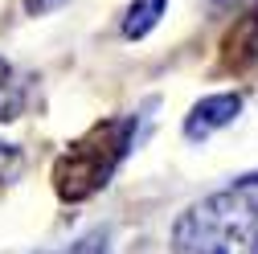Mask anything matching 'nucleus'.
<instances>
[{
  "mask_svg": "<svg viewBox=\"0 0 258 254\" xmlns=\"http://www.w3.org/2000/svg\"><path fill=\"white\" fill-rule=\"evenodd\" d=\"M164 9H168V0H132V9H127V21H123V37H132V41L148 37L152 29L160 25Z\"/></svg>",
  "mask_w": 258,
  "mask_h": 254,
  "instance_id": "obj_4",
  "label": "nucleus"
},
{
  "mask_svg": "<svg viewBox=\"0 0 258 254\" xmlns=\"http://www.w3.org/2000/svg\"><path fill=\"white\" fill-rule=\"evenodd\" d=\"M17 172H21V148L0 144V180H13Z\"/></svg>",
  "mask_w": 258,
  "mask_h": 254,
  "instance_id": "obj_6",
  "label": "nucleus"
},
{
  "mask_svg": "<svg viewBox=\"0 0 258 254\" xmlns=\"http://www.w3.org/2000/svg\"><path fill=\"white\" fill-rule=\"evenodd\" d=\"M17 107H21V94L13 86V66L0 57V119H17Z\"/></svg>",
  "mask_w": 258,
  "mask_h": 254,
  "instance_id": "obj_5",
  "label": "nucleus"
},
{
  "mask_svg": "<svg viewBox=\"0 0 258 254\" xmlns=\"http://www.w3.org/2000/svg\"><path fill=\"white\" fill-rule=\"evenodd\" d=\"M238 111H242V99H238V94H209V99H201L197 107L188 111V119H184V136H188V140H205V136L217 132V127L234 123Z\"/></svg>",
  "mask_w": 258,
  "mask_h": 254,
  "instance_id": "obj_3",
  "label": "nucleus"
},
{
  "mask_svg": "<svg viewBox=\"0 0 258 254\" xmlns=\"http://www.w3.org/2000/svg\"><path fill=\"white\" fill-rule=\"evenodd\" d=\"M254 201L258 180H242L188 205L172 226V254H250Z\"/></svg>",
  "mask_w": 258,
  "mask_h": 254,
  "instance_id": "obj_1",
  "label": "nucleus"
},
{
  "mask_svg": "<svg viewBox=\"0 0 258 254\" xmlns=\"http://www.w3.org/2000/svg\"><path fill=\"white\" fill-rule=\"evenodd\" d=\"M41 254H49V250H41Z\"/></svg>",
  "mask_w": 258,
  "mask_h": 254,
  "instance_id": "obj_10",
  "label": "nucleus"
},
{
  "mask_svg": "<svg viewBox=\"0 0 258 254\" xmlns=\"http://www.w3.org/2000/svg\"><path fill=\"white\" fill-rule=\"evenodd\" d=\"M132 136H136V119L123 115V119L94 123L82 140H74L66 152H61L57 168H53L57 197L61 201H86V197H94L111 180V172L119 168V160L127 156Z\"/></svg>",
  "mask_w": 258,
  "mask_h": 254,
  "instance_id": "obj_2",
  "label": "nucleus"
},
{
  "mask_svg": "<svg viewBox=\"0 0 258 254\" xmlns=\"http://www.w3.org/2000/svg\"><path fill=\"white\" fill-rule=\"evenodd\" d=\"M70 254H107V234H103V230L86 234L82 242H74V246H70Z\"/></svg>",
  "mask_w": 258,
  "mask_h": 254,
  "instance_id": "obj_7",
  "label": "nucleus"
},
{
  "mask_svg": "<svg viewBox=\"0 0 258 254\" xmlns=\"http://www.w3.org/2000/svg\"><path fill=\"white\" fill-rule=\"evenodd\" d=\"M250 254H258V201H254V226H250Z\"/></svg>",
  "mask_w": 258,
  "mask_h": 254,
  "instance_id": "obj_9",
  "label": "nucleus"
},
{
  "mask_svg": "<svg viewBox=\"0 0 258 254\" xmlns=\"http://www.w3.org/2000/svg\"><path fill=\"white\" fill-rule=\"evenodd\" d=\"M66 0H25V9L33 13V17H45V13H53V9H61Z\"/></svg>",
  "mask_w": 258,
  "mask_h": 254,
  "instance_id": "obj_8",
  "label": "nucleus"
}]
</instances>
